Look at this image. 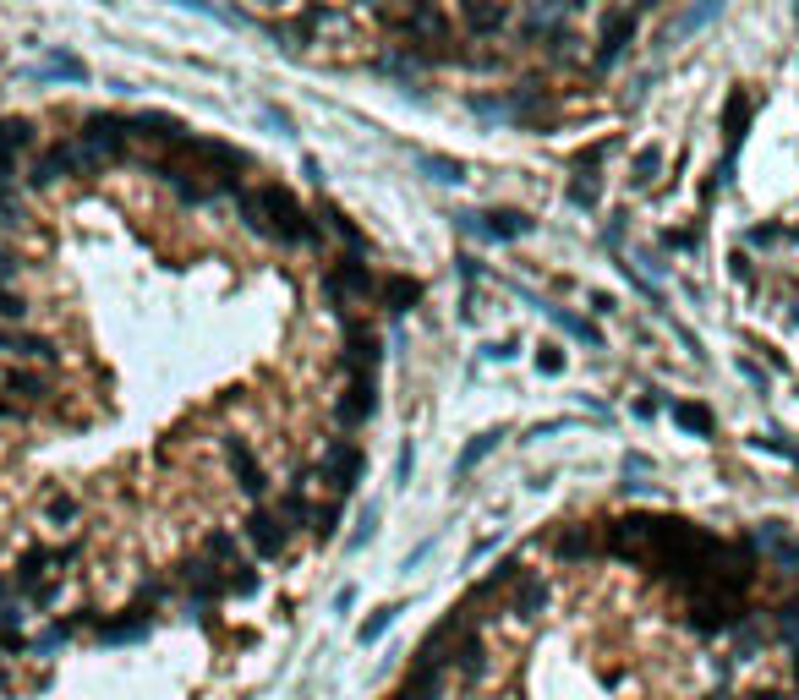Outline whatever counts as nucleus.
I'll return each mask as SVG.
<instances>
[{
    "mask_svg": "<svg viewBox=\"0 0 799 700\" xmlns=\"http://www.w3.org/2000/svg\"><path fill=\"white\" fill-rule=\"evenodd\" d=\"M258 208H263V230H269V236H280V241H312L307 214H301V203L285 192V186H263V192H258Z\"/></svg>",
    "mask_w": 799,
    "mask_h": 700,
    "instance_id": "1",
    "label": "nucleus"
},
{
    "mask_svg": "<svg viewBox=\"0 0 799 700\" xmlns=\"http://www.w3.org/2000/svg\"><path fill=\"white\" fill-rule=\"evenodd\" d=\"M373 290L378 285H373V274H367L362 258H340L329 274H323V296L334 301V312H351V301H367Z\"/></svg>",
    "mask_w": 799,
    "mask_h": 700,
    "instance_id": "2",
    "label": "nucleus"
},
{
    "mask_svg": "<svg viewBox=\"0 0 799 700\" xmlns=\"http://www.w3.org/2000/svg\"><path fill=\"white\" fill-rule=\"evenodd\" d=\"M83 143L94 148V154L104 159V165H115V159L126 154V143H132V121L126 115H88L83 121Z\"/></svg>",
    "mask_w": 799,
    "mask_h": 700,
    "instance_id": "3",
    "label": "nucleus"
},
{
    "mask_svg": "<svg viewBox=\"0 0 799 700\" xmlns=\"http://www.w3.org/2000/svg\"><path fill=\"white\" fill-rule=\"evenodd\" d=\"M362 471H367V454L356 449L351 438H340V443H329V449H323V476H329L334 493H351V487L362 482Z\"/></svg>",
    "mask_w": 799,
    "mask_h": 700,
    "instance_id": "4",
    "label": "nucleus"
},
{
    "mask_svg": "<svg viewBox=\"0 0 799 700\" xmlns=\"http://www.w3.org/2000/svg\"><path fill=\"white\" fill-rule=\"evenodd\" d=\"M373 411H378L373 378H351V383H345V394L334 400V422H340V427H362Z\"/></svg>",
    "mask_w": 799,
    "mask_h": 700,
    "instance_id": "5",
    "label": "nucleus"
},
{
    "mask_svg": "<svg viewBox=\"0 0 799 700\" xmlns=\"http://www.w3.org/2000/svg\"><path fill=\"white\" fill-rule=\"evenodd\" d=\"M247 542L258 558H280L285 542H291V525H285L280 515H269V509H258V515L247 520Z\"/></svg>",
    "mask_w": 799,
    "mask_h": 700,
    "instance_id": "6",
    "label": "nucleus"
},
{
    "mask_svg": "<svg viewBox=\"0 0 799 700\" xmlns=\"http://www.w3.org/2000/svg\"><path fill=\"white\" fill-rule=\"evenodd\" d=\"M148 629H154V618H148V613H137V608H126L121 618H99V624H94V635L104 640V646H132V640H143Z\"/></svg>",
    "mask_w": 799,
    "mask_h": 700,
    "instance_id": "7",
    "label": "nucleus"
},
{
    "mask_svg": "<svg viewBox=\"0 0 799 700\" xmlns=\"http://www.w3.org/2000/svg\"><path fill=\"white\" fill-rule=\"evenodd\" d=\"M345 367H351V378H373V367H378V334L373 329L351 323V334H345Z\"/></svg>",
    "mask_w": 799,
    "mask_h": 700,
    "instance_id": "8",
    "label": "nucleus"
},
{
    "mask_svg": "<svg viewBox=\"0 0 799 700\" xmlns=\"http://www.w3.org/2000/svg\"><path fill=\"white\" fill-rule=\"evenodd\" d=\"M33 143V126L28 121H0V192L11 186V175H17V154Z\"/></svg>",
    "mask_w": 799,
    "mask_h": 700,
    "instance_id": "9",
    "label": "nucleus"
},
{
    "mask_svg": "<svg viewBox=\"0 0 799 700\" xmlns=\"http://www.w3.org/2000/svg\"><path fill=\"white\" fill-rule=\"evenodd\" d=\"M225 454H230V471H236V482H241V493L247 498H263V487H269V476H263V465L252 460V449L241 438H230L225 443Z\"/></svg>",
    "mask_w": 799,
    "mask_h": 700,
    "instance_id": "10",
    "label": "nucleus"
},
{
    "mask_svg": "<svg viewBox=\"0 0 799 700\" xmlns=\"http://www.w3.org/2000/svg\"><path fill=\"white\" fill-rule=\"evenodd\" d=\"M756 547H761V553H772L778 564L799 569V536H794L783 520H767V525H761V531H756Z\"/></svg>",
    "mask_w": 799,
    "mask_h": 700,
    "instance_id": "11",
    "label": "nucleus"
},
{
    "mask_svg": "<svg viewBox=\"0 0 799 700\" xmlns=\"http://www.w3.org/2000/svg\"><path fill=\"white\" fill-rule=\"evenodd\" d=\"M132 137H148V143H170V148H176L181 137H187V126H181L176 115L143 110V115H132Z\"/></svg>",
    "mask_w": 799,
    "mask_h": 700,
    "instance_id": "12",
    "label": "nucleus"
},
{
    "mask_svg": "<svg viewBox=\"0 0 799 700\" xmlns=\"http://www.w3.org/2000/svg\"><path fill=\"white\" fill-rule=\"evenodd\" d=\"M630 33H635V17L630 11H613L608 17V28H602V50H597V66H613L624 55V44H630Z\"/></svg>",
    "mask_w": 799,
    "mask_h": 700,
    "instance_id": "13",
    "label": "nucleus"
},
{
    "mask_svg": "<svg viewBox=\"0 0 799 700\" xmlns=\"http://www.w3.org/2000/svg\"><path fill=\"white\" fill-rule=\"evenodd\" d=\"M542 608H548V586H542L537 575H520L515 580V597H509V613H515V618H537Z\"/></svg>",
    "mask_w": 799,
    "mask_h": 700,
    "instance_id": "14",
    "label": "nucleus"
},
{
    "mask_svg": "<svg viewBox=\"0 0 799 700\" xmlns=\"http://www.w3.org/2000/svg\"><path fill=\"white\" fill-rule=\"evenodd\" d=\"M488 230L493 241H520V236H531V219L526 214H515V208H504V214H488Z\"/></svg>",
    "mask_w": 799,
    "mask_h": 700,
    "instance_id": "15",
    "label": "nucleus"
},
{
    "mask_svg": "<svg viewBox=\"0 0 799 700\" xmlns=\"http://www.w3.org/2000/svg\"><path fill=\"white\" fill-rule=\"evenodd\" d=\"M548 318L559 323V329L570 334V340H586V345H592V350H602V329H597V323L575 318V312H564V307H548Z\"/></svg>",
    "mask_w": 799,
    "mask_h": 700,
    "instance_id": "16",
    "label": "nucleus"
},
{
    "mask_svg": "<svg viewBox=\"0 0 799 700\" xmlns=\"http://www.w3.org/2000/svg\"><path fill=\"white\" fill-rule=\"evenodd\" d=\"M504 17H509V11L499 6V0H466V22H471L477 33H499Z\"/></svg>",
    "mask_w": 799,
    "mask_h": 700,
    "instance_id": "17",
    "label": "nucleus"
},
{
    "mask_svg": "<svg viewBox=\"0 0 799 700\" xmlns=\"http://www.w3.org/2000/svg\"><path fill=\"white\" fill-rule=\"evenodd\" d=\"M400 618V602H384V608H378L373 618H362V624H356V640H362V646H373V640H384V629L395 624Z\"/></svg>",
    "mask_w": 799,
    "mask_h": 700,
    "instance_id": "18",
    "label": "nucleus"
},
{
    "mask_svg": "<svg viewBox=\"0 0 799 700\" xmlns=\"http://www.w3.org/2000/svg\"><path fill=\"white\" fill-rule=\"evenodd\" d=\"M323 219H329V230L345 241V247H351V258H362V252H367V236H362V230H356L351 219L340 214V208H323Z\"/></svg>",
    "mask_w": 799,
    "mask_h": 700,
    "instance_id": "19",
    "label": "nucleus"
},
{
    "mask_svg": "<svg viewBox=\"0 0 799 700\" xmlns=\"http://www.w3.org/2000/svg\"><path fill=\"white\" fill-rule=\"evenodd\" d=\"M493 449H499V433H477V438L466 443V454H460V465H455V471H460V476H471V471H477V465L488 460Z\"/></svg>",
    "mask_w": 799,
    "mask_h": 700,
    "instance_id": "20",
    "label": "nucleus"
},
{
    "mask_svg": "<svg viewBox=\"0 0 799 700\" xmlns=\"http://www.w3.org/2000/svg\"><path fill=\"white\" fill-rule=\"evenodd\" d=\"M674 422L685 427V433H696V438H706V433L717 427V422H712V411H706V405H690V400H685V405H674Z\"/></svg>",
    "mask_w": 799,
    "mask_h": 700,
    "instance_id": "21",
    "label": "nucleus"
},
{
    "mask_svg": "<svg viewBox=\"0 0 799 700\" xmlns=\"http://www.w3.org/2000/svg\"><path fill=\"white\" fill-rule=\"evenodd\" d=\"M422 296V285L416 279H384V301H389V312H411V301Z\"/></svg>",
    "mask_w": 799,
    "mask_h": 700,
    "instance_id": "22",
    "label": "nucleus"
},
{
    "mask_svg": "<svg viewBox=\"0 0 799 700\" xmlns=\"http://www.w3.org/2000/svg\"><path fill=\"white\" fill-rule=\"evenodd\" d=\"M416 165H422L427 175H433V181H444V186H460V181H466V170H460L455 159H438V154H422V159H416Z\"/></svg>",
    "mask_w": 799,
    "mask_h": 700,
    "instance_id": "23",
    "label": "nucleus"
},
{
    "mask_svg": "<svg viewBox=\"0 0 799 700\" xmlns=\"http://www.w3.org/2000/svg\"><path fill=\"white\" fill-rule=\"evenodd\" d=\"M723 126H728V143H739V137H745V126H750V99H745V93H734V99H728Z\"/></svg>",
    "mask_w": 799,
    "mask_h": 700,
    "instance_id": "24",
    "label": "nucleus"
},
{
    "mask_svg": "<svg viewBox=\"0 0 799 700\" xmlns=\"http://www.w3.org/2000/svg\"><path fill=\"white\" fill-rule=\"evenodd\" d=\"M657 170H663V148H641V154H635V175H630V181L635 186H652Z\"/></svg>",
    "mask_w": 799,
    "mask_h": 700,
    "instance_id": "25",
    "label": "nucleus"
},
{
    "mask_svg": "<svg viewBox=\"0 0 799 700\" xmlns=\"http://www.w3.org/2000/svg\"><path fill=\"white\" fill-rule=\"evenodd\" d=\"M22 318H28V301H22L11 285H0V323L11 329V323H22Z\"/></svg>",
    "mask_w": 799,
    "mask_h": 700,
    "instance_id": "26",
    "label": "nucleus"
},
{
    "mask_svg": "<svg viewBox=\"0 0 799 700\" xmlns=\"http://www.w3.org/2000/svg\"><path fill=\"white\" fill-rule=\"evenodd\" d=\"M778 635L799 651V602H783V608H778Z\"/></svg>",
    "mask_w": 799,
    "mask_h": 700,
    "instance_id": "27",
    "label": "nucleus"
},
{
    "mask_svg": "<svg viewBox=\"0 0 799 700\" xmlns=\"http://www.w3.org/2000/svg\"><path fill=\"white\" fill-rule=\"evenodd\" d=\"M559 553L564 558H586V553H597V542L586 531H570V536H559Z\"/></svg>",
    "mask_w": 799,
    "mask_h": 700,
    "instance_id": "28",
    "label": "nucleus"
},
{
    "mask_svg": "<svg viewBox=\"0 0 799 700\" xmlns=\"http://www.w3.org/2000/svg\"><path fill=\"white\" fill-rule=\"evenodd\" d=\"M17 225H22V203L11 192H0V236H11Z\"/></svg>",
    "mask_w": 799,
    "mask_h": 700,
    "instance_id": "29",
    "label": "nucleus"
},
{
    "mask_svg": "<svg viewBox=\"0 0 799 700\" xmlns=\"http://www.w3.org/2000/svg\"><path fill=\"white\" fill-rule=\"evenodd\" d=\"M50 72L55 77H72V83H88V66L72 61V55H50Z\"/></svg>",
    "mask_w": 799,
    "mask_h": 700,
    "instance_id": "30",
    "label": "nucleus"
},
{
    "mask_svg": "<svg viewBox=\"0 0 799 700\" xmlns=\"http://www.w3.org/2000/svg\"><path fill=\"white\" fill-rule=\"evenodd\" d=\"M570 203L575 208H592L597 203V175H581V181L570 186Z\"/></svg>",
    "mask_w": 799,
    "mask_h": 700,
    "instance_id": "31",
    "label": "nucleus"
},
{
    "mask_svg": "<svg viewBox=\"0 0 799 700\" xmlns=\"http://www.w3.org/2000/svg\"><path fill=\"white\" fill-rule=\"evenodd\" d=\"M537 372L559 378V372H564V350H559V345H542V350H537Z\"/></svg>",
    "mask_w": 799,
    "mask_h": 700,
    "instance_id": "32",
    "label": "nucleus"
},
{
    "mask_svg": "<svg viewBox=\"0 0 799 700\" xmlns=\"http://www.w3.org/2000/svg\"><path fill=\"white\" fill-rule=\"evenodd\" d=\"M44 515H50L55 525H66V520H72V515H77V498H66V493H55V498H50V504H44Z\"/></svg>",
    "mask_w": 799,
    "mask_h": 700,
    "instance_id": "33",
    "label": "nucleus"
},
{
    "mask_svg": "<svg viewBox=\"0 0 799 700\" xmlns=\"http://www.w3.org/2000/svg\"><path fill=\"white\" fill-rule=\"evenodd\" d=\"M22 274V263H17V252L6 247V241H0V285H11V279Z\"/></svg>",
    "mask_w": 799,
    "mask_h": 700,
    "instance_id": "34",
    "label": "nucleus"
},
{
    "mask_svg": "<svg viewBox=\"0 0 799 700\" xmlns=\"http://www.w3.org/2000/svg\"><path fill=\"white\" fill-rule=\"evenodd\" d=\"M411 28H416V33H444V17H438V11H416Z\"/></svg>",
    "mask_w": 799,
    "mask_h": 700,
    "instance_id": "35",
    "label": "nucleus"
},
{
    "mask_svg": "<svg viewBox=\"0 0 799 700\" xmlns=\"http://www.w3.org/2000/svg\"><path fill=\"white\" fill-rule=\"evenodd\" d=\"M356 525H362V531H356V547H362L367 536L378 531V504H367V509H362V520H356Z\"/></svg>",
    "mask_w": 799,
    "mask_h": 700,
    "instance_id": "36",
    "label": "nucleus"
},
{
    "mask_svg": "<svg viewBox=\"0 0 799 700\" xmlns=\"http://www.w3.org/2000/svg\"><path fill=\"white\" fill-rule=\"evenodd\" d=\"M515 350H520L515 340H499V345H488V350H482V356H488V361H509Z\"/></svg>",
    "mask_w": 799,
    "mask_h": 700,
    "instance_id": "37",
    "label": "nucleus"
},
{
    "mask_svg": "<svg viewBox=\"0 0 799 700\" xmlns=\"http://www.w3.org/2000/svg\"><path fill=\"white\" fill-rule=\"evenodd\" d=\"M592 312H613V296H608V290H592Z\"/></svg>",
    "mask_w": 799,
    "mask_h": 700,
    "instance_id": "38",
    "label": "nucleus"
},
{
    "mask_svg": "<svg viewBox=\"0 0 799 700\" xmlns=\"http://www.w3.org/2000/svg\"><path fill=\"white\" fill-rule=\"evenodd\" d=\"M794 684H799V651H794Z\"/></svg>",
    "mask_w": 799,
    "mask_h": 700,
    "instance_id": "39",
    "label": "nucleus"
},
{
    "mask_svg": "<svg viewBox=\"0 0 799 700\" xmlns=\"http://www.w3.org/2000/svg\"><path fill=\"white\" fill-rule=\"evenodd\" d=\"M756 700H783V695H756Z\"/></svg>",
    "mask_w": 799,
    "mask_h": 700,
    "instance_id": "40",
    "label": "nucleus"
},
{
    "mask_svg": "<svg viewBox=\"0 0 799 700\" xmlns=\"http://www.w3.org/2000/svg\"><path fill=\"white\" fill-rule=\"evenodd\" d=\"M263 6H285V0H263Z\"/></svg>",
    "mask_w": 799,
    "mask_h": 700,
    "instance_id": "41",
    "label": "nucleus"
}]
</instances>
